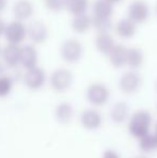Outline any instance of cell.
<instances>
[{
  "instance_id": "6da1fadb",
  "label": "cell",
  "mask_w": 157,
  "mask_h": 158,
  "mask_svg": "<svg viewBox=\"0 0 157 158\" xmlns=\"http://www.w3.org/2000/svg\"><path fill=\"white\" fill-rule=\"evenodd\" d=\"M152 123L151 114L147 111H138L130 118L128 129L130 133L136 138H141L147 135Z\"/></svg>"
},
{
  "instance_id": "7a4b0ae2",
  "label": "cell",
  "mask_w": 157,
  "mask_h": 158,
  "mask_svg": "<svg viewBox=\"0 0 157 158\" xmlns=\"http://www.w3.org/2000/svg\"><path fill=\"white\" fill-rule=\"evenodd\" d=\"M83 45L78 39H68L60 46V56L66 63L76 64L82 58Z\"/></svg>"
},
{
  "instance_id": "3957f363",
  "label": "cell",
  "mask_w": 157,
  "mask_h": 158,
  "mask_svg": "<svg viewBox=\"0 0 157 158\" xmlns=\"http://www.w3.org/2000/svg\"><path fill=\"white\" fill-rule=\"evenodd\" d=\"M72 81H73L72 73L68 69L59 68L56 69L52 73L50 79V84H51V87L55 92L61 93V92H66L71 86Z\"/></svg>"
},
{
  "instance_id": "277c9868",
  "label": "cell",
  "mask_w": 157,
  "mask_h": 158,
  "mask_svg": "<svg viewBox=\"0 0 157 158\" xmlns=\"http://www.w3.org/2000/svg\"><path fill=\"white\" fill-rule=\"evenodd\" d=\"M3 35L9 43L19 44L27 37V27L24 25L22 21L16 19L6 26Z\"/></svg>"
},
{
  "instance_id": "5b68a950",
  "label": "cell",
  "mask_w": 157,
  "mask_h": 158,
  "mask_svg": "<svg viewBox=\"0 0 157 158\" xmlns=\"http://www.w3.org/2000/svg\"><path fill=\"white\" fill-rule=\"evenodd\" d=\"M128 19L136 24H143L149 19L150 9L144 0H134L128 6Z\"/></svg>"
},
{
  "instance_id": "8992f818",
  "label": "cell",
  "mask_w": 157,
  "mask_h": 158,
  "mask_svg": "<svg viewBox=\"0 0 157 158\" xmlns=\"http://www.w3.org/2000/svg\"><path fill=\"white\" fill-rule=\"evenodd\" d=\"M88 101L97 106H103L109 99V90L103 84L94 83L88 86L86 92Z\"/></svg>"
},
{
  "instance_id": "52a82bcc",
  "label": "cell",
  "mask_w": 157,
  "mask_h": 158,
  "mask_svg": "<svg viewBox=\"0 0 157 158\" xmlns=\"http://www.w3.org/2000/svg\"><path fill=\"white\" fill-rule=\"evenodd\" d=\"M141 77L138 73L136 72H126L122 77L119 79L118 86L119 89L124 93V94H134V93L138 92V89L141 86Z\"/></svg>"
},
{
  "instance_id": "ba28073f",
  "label": "cell",
  "mask_w": 157,
  "mask_h": 158,
  "mask_svg": "<svg viewBox=\"0 0 157 158\" xmlns=\"http://www.w3.org/2000/svg\"><path fill=\"white\" fill-rule=\"evenodd\" d=\"M24 82L30 89H39L45 82V72L38 66L27 69V72L24 75Z\"/></svg>"
},
{
  "instance_id": "9c48e42d",
  "label": "cell",
  "mask_w": 157,
  "mask_h": 158,
  "mask_svg": "<svg viewBox=\"0 0 157 158\" xmlns=\"http://www.w3.org/2000/svg\"><path fill=\"white\" fill-rule=\"evenodd\" d=\"M27 35L35 43H43L48 37V27L40 21H34L27 27Z\"/></svg>"
},
{
  "instance_id": "30bf717a",
  "label": "cell",
  "mask_w": 157,
  "mask_h": 158,
  "mask_svg": "<svg viewBox=\"0 0 157 158\" xmlns=\"http://www.w3.org/2000/svg\"><path fill=\"white\" fill-rule=\"evenodd\" d=\"M3 63L10 68H14L21 60V48L19 44H8L2 51Z\"/></svg>"
},
{
  "instance_id": "8fae6325",
  "label": "cell",
  "mask_w": 157,
  "mask_h": 158,
  "mask_svg": "<svg viewBox=\"0 0 157 158\" xmlns=\"http://www.w3.org/2000/svg\"><path fill=\"white\" fill-rule=\"evenodd\" d=\"M19 64L25 69L34 68L38 64V52L32 45H25L21 48V60Z\"/></svg>"
},
{
  "instance_id": "7c38bea8",
  "label": "cell",
  "mask_w": 157,
  "mask_h": 158,
  "mask_svg": "<svg viewBox=\"0 0 157 158\" xmlns=\"http://www.w3.org/2000/svg\"><path fill=\"white\" fill-rule=\"evenodd\" d=\"M34 6L29 0H19L13 6V14L19 21H26L34 14Z\"/></svg>"
},
{
  "instance_id": "4fadbf2b",
  "label": "cell",
  "mask_w": 157,
  "mask_h": 158,
  "mask_svg": "<svg viewBox=\"0 0 157 158\" xmlns=\"http://www.w3.org/2000/svg\"><path fill=\"white\" fill-rule=\"evenodd\" d=\"M137 24L134 23L130 19H122L118 22L115 26V31L118 37L123 39H130L134 35L137 31Z\"/></svg>"
},
{
  "instance_id": "5bb4252c",
  "label": "cell",
  "mask_w": 157,
  "mask_h": 158,
  "mask_svg": "<svg viewBox=\"0 0 157 158\" xmlns=\"http://www.w3.org/2000/svg\"><path fill=\"white\" fill-rule=\"evenodd\" d=\"M108 56H109V61L112 66L115 68H121L126 64L127 48L122 44H115L111 52L108 54Z\"/></svg>"
},
{
  "instance_id": "9a60e30c",
  "label": "cell",
  "mask_w": 157,
  "mask_h": 158,
  "mask_svg": "<svg viewBox=\"0 0 157 158\" xmlns=\"http://www.w3.org/2000/svg\"><path fill=\"white\" fill-rule=\"evenodd\" d=\"M115 45L114 39L109 32H99L95 39V46L101 54L108 55Z\"/></svg>"
},
{
  "instance_id": "2e32d148",
  "label": "cell",
  "mask_w": 157,
  "mask_h": 158,
  "mask_svg": "<svg viewBox=\"0 0 157 158\" xmlns=\"http://www.w3.org/2000/svg\"><path fill=\"white\" fill-rule=\"evenodd\" d=\"M92 19L93 17L89 15L85 14H79L74 15L73 19L71 22V28L73 31L76 33H84L89 30V28L92 27Z\"/></svg>"
},
{
  "instance_id": "e0dca14e",
  "label": "cell",
  "mask_w": 157,
  "mask_h": 158,
  "mask_svg": "<svg viewBox=\"0 0 157 158\" xmlns=\"http://www.w3.org/2000/svg\"><path fill=\"white\" fill-rule=\"evenodd\" d=\"M81 122L83 126L87 129H96L101 125V118L100 113H98L95 110H86L83 112L81 116Z\"/></svg>"
},
{
  "instance_id": "ac0fdd59",
  "label": "cell",
  "mask_w": 157,
  "mask_h": 158,
  "mask_svg": "<svg viewBox=\"0 0 157 158\" xmlns=\"http://www.w3.org/2000/svg\"><path fill=\"white\" fill-rule=\"evenodd\" d=\"M92 9L96 17H111L113 14V4L107 0H95Z\"/></svg>"
},
{
  "instance_id": "d6986e66",
  "label": "cell",
  "mask_w": 157,
  "mask_h": 158,
  "mask_svg": "<svg viewBox=\"0 0 157 158\" xmlns=\"http://www.w3.org/2000/svg\"><path fill=\"white\" fill-rule=\"evenodd\" d=\"M144 56L140 48H127V57H126V64L132 69H138L142 66Z\"/></svg>"
},
{
  "instance_id": "ffe728a7",
  "label": "cell",
  "mask_w": 157,
  "mask_h": 158,
  "mask_svg": "<svg viewBox=\"0 0 157 158\" xmlns=\"http://www.w3.org/2000/svg\"><path fill=\"white\" fill-rule=\"evenodd\" d=\"M88 8V0H66V9L73 15L83 14Z\"/></svg>"
},
{
  "instance_id": "44dd1931",
  "label": "cell",
  "mask_w": 157,
  "mask_h": 158,
  "mask_svg": "<svg viewBox=\"0 0 157 158\" xmlns=\"http://www.w3.org/2000/svg\"><path fill=\"white\" fill-rule=\"evenodd\" d=\"M55 115H56V118L58 119L60 123H68V122L71 121L72 116H73V110H72V106L69 103H60L56 108L55 111Z\"/></svg>"
},
{
  "instance_id": "7402d4cb",
  "label": "cell",
  "mask_w": 157,
  "mask_h": 158,
  "mask_svg": "<svg viewBox=\"0 0 157 158\" xmlns=\"http://www.w3.org/2000/svg\"><path fill=\"white\" fill-rule=\"evenodd\" d=\"M128 116V106L124 102H118L114 104L111 111V117L112 121L115 123H122L124 122Z\"/></svg>"
},
{
  "instance_id": "603a6c76",
  "label": "cell",
  "mask_w": 157,
  "mask_h": 158,
  "mask_svg": "<svg viewBox=\"0 0 157 158\" xmlns=\"http://www.w3.org/2000/svg\"><path fill=\"white\" fill-rule=\"evenodd\" d=\"M111 17H96L93 16L92 27H94L98 32H109L112 29Z\"/></svg>"
},
{
  "instance_id": "cb8c5ba5",
  "label": "cell",
  "mask_w": 157,
  "mask_h": 158,
  "mask_svg": "<svg viewBox=\"0 0 157 158\" xmlns=\"http://www.w3.org/2000/svg\"><path fill=\"white\" fill-rule=\"evenodd\" d=\"M139 146L144 152H151V151L157 148V137L156 135H151L147 132L143 137L139 138Z\"/></svg>"
},
{
  "instance_id": "d4e9b609",
  "label": "cell",
  "mask_w": 157,
  "mask_h": 158,
  "mask_svg": "<svg viewBox=\"0 0 157 158\" xmlns=\"http://www.w3.org/2000/svg\"><path fill=\"white\" fill-rule=\"evenodd\" d=\"M13 82L11 77L6 75H0V97H4L11 92Z\"/></svg>"
},
{
  "instance_id": "484cf974",
  "label": "cell",
  "mask_w": 157,
  "mask_h": 158,
  "mask_svg": "<svg viewBox=\"0 0 157 158\" xmlns=\"http://www.w3.org/2000/svg\"><path fill=\"white\" fill-rule=\"evenodd\" d=\"M44 4L51 11H60L66 8V0H44Z\"/></svg>"
},
{
  "instance_id": "4316f807",
  "label": "cell",
  "mask_w": 157,
  "mask_h": 158,
  "mask_svg": "<svg viewBox=\"0 0 157 158\" xmlns=\"http://www.w3.org/2000/svg\"><path fill=\"white\" fill-rule=\"evenodd\" d=\"M103 158H118V155L114 151H107L103 154Z\"/></svg>"
},
{
  "instance_id": "83f0119b",
  "label": "cell",
  "mask_w": 157,
  "mask_h": 158,
  "mask_svg": "<svg viewBox=\"0 0 157 158\" xmlns=\"http://www.w3.org/2000/svg\"><path fill=\"white\" fill-rule=\"evenodd\" d=\"M6 24H4V22L2 21L1 19H0V35H2L4 33V29H6Z\"/></svg>"
},
{
  "instance_id": "f1b7e54d",
  "label": "cell",
  "mask_w": 157,
  "mask_h": 158,
  "mask_svg": "<svg viewBox=\"0 0 157 158\" xmlns=\"http://www.w3.org/2000/svg\"><path fill=\"white\" fill-rule=\"evenodd\" d=\"M6 0H0V12H2L6 9Z\"/></svg>"
},
{
  "instance_id": "f546056e",
  "label": "cell",
  "mask_w": 157,
  "mask_h": 158,
  "mask_svg": "<svg viewBox=\"0 0 157 158\" xmlns=\"http://www.w3.org/2000/svg\"><path fill=\"white\" fill-rule=\"evenodd\" d=\"M107 1H109L110 3H112V4H116V3H118V2H121L122 0H107Z\"/></svg>"
},
{
  "instance_id": "4dcf8cb0",
  "label": "cell",
  "mask_w": 157,
  "mask_h": 158,
  "mask_svg": "<svg viewBox=\"0 0 157 158\" xmlns=\"http://www.w3.org/2000/svg\"><path fill=\"white\" fill-rule=\"evenodd\" d=\"M2 71H3V66H2V64L0 63V74L2 73Z\"/></svg>"
},
{
  "instance_id": "1f68e13d",
  "label": "cell",
  "mask_w": 157,
  "mask_h": 158,
  "mask_svg": "<svg viewBox=\"0 0 157 158\" xmlns=\"http://www.w3.org/2000/svg\"><path fill=\"white\" fill-rule=\"evenodd\" d=\"M156 13H157V4H156Z\"/></svg>"
},
{
  "instance_id": "d6a6232c",
  "label": "cell",
  "mask_w": 157,
  "mask_h": 158,
  "mask_svg": "<svg viewBox=\"0 0 157 158\" xmlns=\"http://www.w3.org/2000/svg\"><path fill=\"white\" fill-rule=\"evenodd\" d=\"M0 53H1V48H0Z\"/></svg>"
},
{
  "instance_id": "836d02e7",
  "label": "cell",
  "mask_w": 157,
  "mask_h": 158,
  "mask_svg": "<svg viewBox=\"0 0 157 158\" xmlns=\"http://www.w3.org/2000/svg\"><path fill=\"white\" fill-rule=\"evenodd\" d=\"M138 158H143V157H138Z\"/></svg>"
},
{
  "instance_id": "e575fe53",
  "label": "cell",
  "mask_w": 157,
  "mask_h": 158,
  "mask_svg": "<svg viewBox=\"0 0 157 158\" xmlns=\"http://www.w3.org/2000/svg\"><path fill=\"white\" fill-rule=\"evenodd\" d=\"M156 130H157V126H156Z\"/></svg>"
},
{
  "instance_id": "d590c367",
  "label": "cell",
  "mask_w": 157,
  "mask_h": 158,
  "mask_svg": "<svg viewBox=\"0 0 157 158\" xmlns=\"http://www.w3.org/2000/svg\"><path fill=\"white\" fill-rule=\"evenodd\" d=\"M156 137H157V133H156Z\"/></svg>"
}]
</instances>
